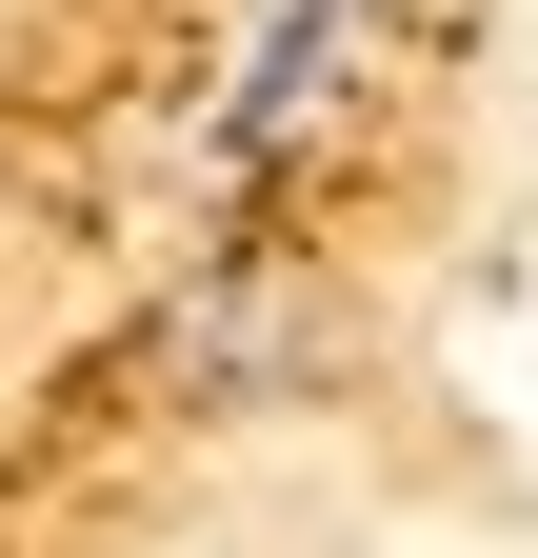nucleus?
<instances>
[{
    "mask_svg": "<svg viewBox=\"0 0 538 558\" xmlns=\"http://www.w3.org/2000/svg\"><path fill=\"white\" fill-rule=\"evenodd\" d=\"M359 21H379V0H280V40H259V81L220 100V160H280V140H299L319 100L359 81Z\"/></svg>",
    "mask_w": 538,
    "mask_h": 558,
    "instance_id": "f257e3e1",
    "label": "nucleus"
}]
</instances>
